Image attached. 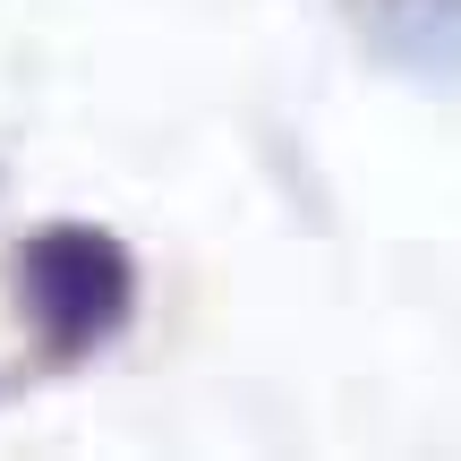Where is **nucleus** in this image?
<instances>
[{"label": "nucleus", "mask_w": 461, "mask_h": 461, "mask_svg": "<svg viewBox=\"0 0 461 461\" xmlns=\"http://www.w3.org/2000/svg\"><path fill=\"white\" fill-rule=\"evenodd\" d=\"M17 274H26V316L43 325L51 350H95L129 316V257H120V240H103L86 222H60L43 240H26Z\"/></svg>", "instance_id": "nucleus-1"}]
</instances>
